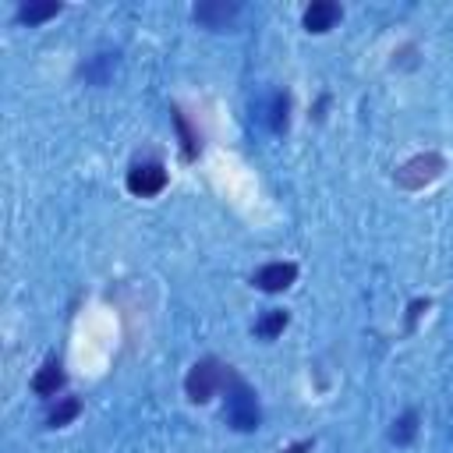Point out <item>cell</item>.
I'll list each match as a JSON object with an SVG mask.
<instances>
[{"instance_id": "277c9868", "label": "cell", "mask_w": 453, "mask_h": 453, "mask_svg": "<svg viewBox=\"0 0 453 453\" xmlns=\"http://www.w3.org/2000/svg\"><path fill=\"white\" fill-rule=\"evenodd\" d=\"M127 191L131 195H138V198H152V195H159L163 188H166V170L159 166V163H134L131 170H127Z\"/></svg>"}, {"instance_id": "8992f818", "label": "cell", "mask_w": 453, "mask_h": 453, "mask_svg": "<svg viewBox=\"0 0 453 453\" xmlns=\"http://www.w3.org/2000/svg\"><path fill=\"white\" fill-rule=\"evenodd\" d=\"M195 21L205 25V28H230V21L241 14V4H226V0H205V4H195Z\"/></svg>"}, {"instance_id": "9c48e42d", "label": "cell", "mask_w": 453, "mask_h": 453, "mask_svg": "<svg viewBox=\"0 0 453 453\" xmlns=\"http://www.w3.org/2000/svg\"><path fill=\"white\" fill-rule=\"evenodd\" d=\"M287 322H290V315H287L283 308H269V311L255 322V336H258V340H276V336L287 329Z\"/></svg>"}, {"instance_id": "4fadbf2b", "label": "cell", "mask_w": 453, "mask_h": 453, "mask_svg": "<svg viewBox=\"0 0 453 453\" xmlns=\"http://www.w3.org/2000/svg\"><path fill=\"white\" fill-rule=\"evenodd\" d=\"M173 124H177V131H180V142H184V156L191 159V156L198 152V134L188 127V120H184V113H180V110H173Z\"/></svg>"}, {"instance_id": "5b68a950", "label": "cell", "mask_w": 453, "mask_h": 453, "mask_svg": "<svg viewBox=\"0 0 453 453\" xmlns=\"http://www.w3.org/2000/svg\"><path fill=\"white\" fill-rule=\"evenodd\" d=\"M294 280H297V265H294V262H269V265L255 269V276H251V283H255L258 290H265V294H280V290H287Z\"/></svg>"}, {"instance_id": "ba28073f", "label": "cell", "mask_w": 453, "mask_h": 453, "mask_svg": "<svg viewBox=\"0 0 453 453\" xmlns=\"http://www.w3.org/2000/svg\"><path fill=\"white\" fill-rule=\"evenodd\" d=\"M64 382H67L64 365H60L57 357H46L42 368L32 375V393H35V396H57V393L64 389Z\"/></svg>"}, {"instance_id": "6da1fadb", "label": "cell", "mask_w": 453, "mask_h": 453, "mask_svg": "<svg viewBox=\"0 0 453 453\" xmlns=\"http://www.w3.org/2000/svg\"><path fill=\"white\" fill-rule=\"evenodd\" d=\"M223 418H226V425L230 428H237V432H255L258 425H262V411H258V396H255V389L230 368V379H226V386H223Z\"/></svg>"}, {"instance_id": "3957f363", "label": "cell", "mask_w": 453, "mask_h": 453, "mask_svg": "<svg viewBox=\"0 0 453 453\" xmlns=\"http://www.w3.org/2000/svg\"><path fill=\"white\" fill-rule=\"evenodd\" d=\"M442 170H446V159H442L439 152H418V156H411L403 166H396L393 180H396L400 188H407V191H421L425 184L439 180Z\"/></svg>"}, {"instance_id": "30bf717a", "label": "cell", "mask_w": 453, "mask_h": 453, "mask_svg": "<svg viewBox=\"0 0 453 453\" xmlns=\"http://www.w3.org/2000/svg\"><path fill=\"white\" fill-rule=\"evenodd\" d=\"M60 11H64V4H57V0H50V4H21L18 7V21L21 25H39V21L57 18Z\"/></svg>"}, {"instance_id": "7a4b0ae2", "label": "cell", "mask_w": 453, "mask_h": 453, "mask_svg": "<svg viewBox=\"0 0 453 453\" xmlns=\"http://www.w3.org/2000/svg\"><path fill=\"white\" fill-rule=\"evenodd\" d=\"M230 379V365L216 361V357H198L184 379V393L191 403H209Z\"/></svg>"}, {"instance_id": "2e32d148", "label": "cell", "mask_w": 453, "mask_h": 453, "mask_svg": "<svg viewBox=\"0 0 453 453\" xmlns=\"http://www.w3.org/2000/svg\"><path fill=\"white\" fill-rule=\"evenodd\" d=\"M301 449H311V439H304V442H297V446H290L287 453H301Z\"/></svg>"}, {"instance_id": "9a60e30c", "label": "cell", "mask_w": 453, "mask_h": 453, "mask_svg": "<svg viewBox=\"0 0 453 453\" xmlns=\"http://www.w3.org/2000/svg\"><path fill=\"white\" fill-rule=\"evenodd\" d=\"M425 308H428V301H414V304H411V315H407V322L414 326V322H418V315H421Z\"/></svg>"}, {"instance_id": "7c38bea8", "label": "cell", "mask_w": 453, "mask_h": 453, "mask_svg": "<svg viewBox=\"0 0 453 453\" xmlns=\"http://www.w3.org/2000/svg\"><path fill=\"white\" fill-rule=\"evenodd\" d=\"M414 435H418V411H403V414L393 421V428H389V439H393L396 446H407Z\"/></svg>"}, {"instance_id": "52a82bcc", "label": "cell", "mask_w": 453, "mask_h": 453, "mask_svg": "<svg viewBox=\"0 0 453 453\" xmlns=\"http://www.w3.org/2000/svg\"><path fill=\"white\" fill-rule=\"evenodd\" d=\"M343 18V7L340 4H333V0H311L308 7H304V28L308 32H329L336 21Z\"/></svg>"}, {"instance_id": "8fae6325", "label": "cell", "mask_w": 453, "mask_h": 453, "mask_svg": "<svg viewBox=\"0 0 453 453\" xmlns=\"http://www.w3.org/2000/svg\"><path fill=\"white\" fill-rule=\"evenodd\" d=\"M78 414H81V400H78V396H60L57 407L46 414V425H50V428H64V425H71Z\"/></svg>"}, {"instance_id": "5bb4252c", "label": "cell", "mask_w": 453, "mask_h": 453, "mask_svg": "<svg viewBox=\"0 0 453 453\" xmlns=\"http://www.w3.org/2000/svg\"><path fill=\"white\" fill-rule=\"evenodd\" d=\"M287 106H290V99H287V96H276V113H273V127H276V131L287 127Z\"/></svg>"}]
</instances>
